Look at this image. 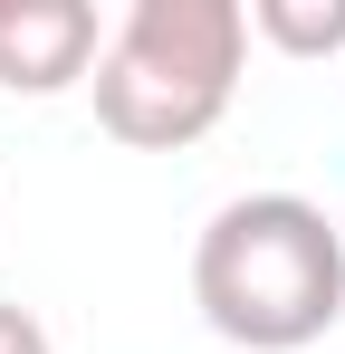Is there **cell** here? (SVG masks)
Listing matches in <instances>:
<instances>
[{"instance_id":"cell-1","label":"cell","mask_w":345,"mask_h":354,"mask_svg":"<svg viewBox=\"0 0 345 354\" xmlns=\"http://www.w3.org/2000/svg\"><path fill=\"white\" fill-rule=\"evenodd\" d=\"M192 306L240 354H297L345 316V230L307 192H240L192 239Z\"/></svg>"},{"instance_id":"cell-2","label":"cell","mask_w":345,"mask_h":354,"mask_svg":"<svg viewBox=\"0 0 345 354\" xmlns=\"http://www.w3.org/2000/svg\"><path fill=\"white\" fill-rule=\"evenodd\" d=\"M249 67V10L240 0H134L96 58V124L134 153H182L230 115Z\"/></svg>"},{"instance_id":"cell-3","label":"cell","mask_w":345,"mask_h":354,"mask_svg":"<svg viewBox=\"0 0 345 354\" xmlns=\"http://www.w3.org/2000/svg\"><path fill=\"white\" fill-rule=\"evenodd\" d=\"M106 58L96 0H0V96H67Z\"/></svg>"},{"instance_id":"cell-4","label":"cell","mask_w":345,"mask_h":354,"mask_svg":"<svg viewBox=\"0 0 345 354\" xmlns=\"http://www.w3.org/2000/svg\"><path fill=\"white\" fill-rule=\"evenodd\" d=\"M249 39L288 58H336L345 48V0H249Z\"/></svg>"},{"instance_id":"cell-5","label":"cell","mask_w":345,"mask_h":354,"mask_svg":"<svg viewBox=\"0 0 345 354\" xmlns=\"http://www.w3.org/2000/svg\"><path fill=\"white\" fill-rule=\"evenodd\" d=\"M0 354H48V326H39L19 297H0Z\"/></svg>"}]
</instances>
